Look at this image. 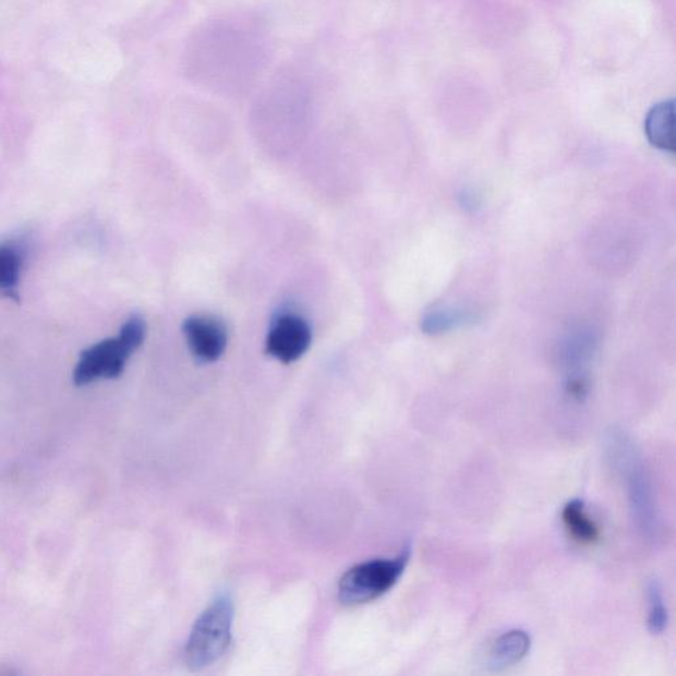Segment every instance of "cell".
<instances>
[{
	"mask_svg": "<svg viewBox=\"0 0 676 676\" xmlns=\"http://www.w3.org/2000/svg\"><path fill=\"white\" fill-rule=\"evenodd\" d=\"M146 322L141 316H131L123 324L118 337L108 338L80 354L73 371L76 386H86L99 379H116L124 372L128 361L146 338Z\"/></svg>",
	"mask_w": 676,
	"mask_h": 676,
	"instance_id": "1",
	"label": "cell"
},
{
	"mask_svg": "<svg viewBox=\"0 0 676 676\" xmlns=\"http://www.w3.org/2000/svg\"><path fill=\"white\" fill-rule=\"evenodd\" d=\"M609 448L613 462L625 480L631 516L637 528L648 540H653L659 530V518L653 487L642 457L635 443L624 434L612 435Z\"/></svg>",
	"mask_w": 676,
	"mask_h": 676,
	"instance_id": "2",
	"label": "cell"
},
{
	"mask_svg": "<svg viewBox=\"0 0 676 676\" xmlns=\"http://www.w3.org/2000/svg\"><path fill=\"white\" fill-rule=\"evenodd\" d=\"M233 600L228 594H221L193 626L185 648L186 663L191 668L209 667L227 653L233 637Z\"/></svg>",
	"mask_w": 676,
	"mask_h": 676,
	"instance_id": "3",
	"label": "cell"
},
{
	"mask_svg": "<svg viewBox=\"0 0 676 676\" xmlns=\"http://www.w3.org/2000/svg\"><path fill=\"white\" fill-rule=\"evenodd\" d=\"M410 558L409 546L396 558L369 560L350 568L338 584V599L343 605L354 606L384 596L402 578Z\"/></svg>",
	"mask_w": 676,
	"mask_h": 676,
	"instance_id": "4",
	"label": "cell"
},
{
	"mask_svg": "<svg viewBox=\"0 0 676 676\" xmlns=\"http://www.w3.org/2000/svg\"><path fill=\"white\" fill-rule=\"evenodd\" d=\"M312 331L304 318L285 315L277 318L268 331L267 353L285 364H291L309 350Z\"/></svg>",
	"mask_w": 676,
	"mask_h": 676,
	"instance_id": "5",
	"label": "cell"
},
{
	"mask_svg": "<svg viewBox=\"0 0 676 676\" xmlns=\"http://www.w3.org/2000/svg\"><path fill=\"white\" fill-rule=\"evenodd\" d=\"M183 329L188 347L200 362H215L227 349L228 330L216 317L192 316Z\"/></svg>",
	"mask_w": 676,
	"mask_h": 676,
	"instance_id": "6",
	"label": "cell"
},
{
	"mask_svg": "<svg viewBox=\"0 0 676 676\" xmlns=\"http://www.w3.org/2000/svg\"><path fill=\"white\" fill-rule=\"evenodd\" d=\"M531 648V638L528 631L515 629L497 638L492 644L487 667L492 672H504L516 666L526 659Z\"/></svg>",
	"mask_w": 676,
	"mask_h": 676,
	"instance_id": "7",
	"label": "cell"
},
{
	"mask_svg": "<svg viewBox=\"0 0 676 676\" xmlns=\"http://www.w3.org/2000/svg\"><path fill=\"white\" fill-rule=\"evenodd\" d=\"M26 249L19 242L0 243V295L19 302V285Z\"/></svg>",
	"mask_w": 676,
	"mask_h": 676,
	"instance_id": "8",
	"label": "cell"
},
{
	"mask_svg": "<svg viewBox=\"0 0 676 676\" xmlns=\"http://www.w3.org/2000/svg\"><path fill=\"white\" fill-rule=\"evenodd\" d=\"M648 140L654 147L675 152V102L655 105L644 121Z\"/></svg>",
	"mask_w": 676,
	"mask_h": 676,
	"instance_id": "9",
	"label": "cell"
},
{
	"mask_svg": "<svg viewBox=\"0 0 676 676\" xmlns=\"http://www.w3.org/2000/svg\"><path fill=\"white\" fill-rule=\"evenodd\" d=\"M563 523L575 542L583 546H593L601 540V530L596 522L588 515L581 499H572L563 507Z\"/></svg>",
	"mask_w": 676,
	"mask_h": 676,
	"instance_id": "10",
	"label": "cell"
},
{
	"mask_svg": "<svg viewBox=\"0 0 676 676\" xmlns=\"http://www.w3.org/2000/svg\"><path fill=\"white\" fill-rule=\"evenodd\" d=\"M648 596V628L651 635L661 636L665 633L668 625V611L663 594V588L659 580L651 579L647 588Z\"/></svg>",
	"mask_w": 676,
	"mask_h": 676,
	"instance_id": "11",
	"label": "cell"
},
{
	"mask_svg": "<svg viewBox=\"0 0 676 676\" xmlns=\"http://www.w3.org/2000/svg\"><path fill=\"white\" fill-rule=\"evenodd\" d=\"M472 321L469 312L455 309H436L423 317L422 329L428 335H439Z\"/></svg>",
	"mask_w": 676,
	"mask_h": 676,
	"instance_id": "12",
	"label": "cell"
}]
</instances>
